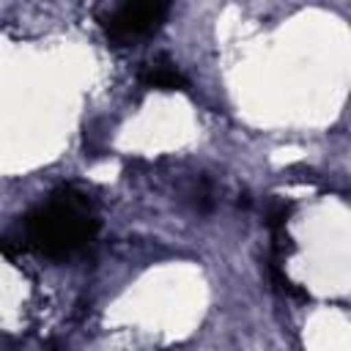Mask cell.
I'll return each mask as SVG.
<instances>
[{"mask_svg": "<svg viewBox=\"0 0 351 351\" xmlns=\"http://www.w3.org/2000/svg\"><path fill=\"white\" fill-rule=\"evenodd\" d=\"M99 230V217L88 197L71 186L47 197L25 222L27 241L47 258H69L88 247Z\"/></svg>", "mask_w": 351, "mask_h": 351, "instance_id": "cell-1", "label": "cell"}, {"mask_svg": "<svg viewBox=\"0 0 351 351\" xmlns=\"http://www.w3.org/2000/svg\"><path fill=\"white\" fill-rule=\"evenodd\" d=\"M167 11L170 8L165 3H126L107 16L104 33L115 44H129V41L145 38L162 27V22L167 19Z\"/></svg>", "mask_w": 351, "mask_h": 351, "instance_id": "cell-2", "label": "cell"}, {"mask_svg": "<svg viewBox=\"0 0 351 351\" xmlns=\"http://www.w3.org/2000/svg\"><path fill=\"white\" fill-rule=\"evenodd\" d=\"M143 82H145L148 88H156V90H184V88H186L184 74L176 69V63H170V60H165V58L154 60V63L145 69Z\"/></svg>", "mask_w": 351, "mask_h": 351, "instance_id": "cell-3", "label": "cell"}]
</instances>
